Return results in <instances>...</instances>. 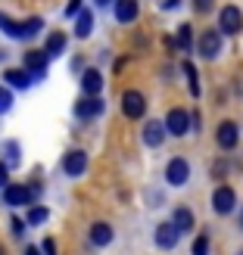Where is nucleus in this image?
<instances>
[{
	"instance_id": "nucleus-1",
	"label": "nucleus",
	"mask_w": 243,
	"mask_h": 255,
	"mask_svg": "<svg viewBox=\"0 0 243 255\" xmlns=\"http://www.w3.org/2000/svg\"><path fill=\"white\" fill-rule=\"evenodd\" d=\"M222 47H225V34H222L219 28L203 31L200 41H197V50H200L203 59H219V56H222Z\"/></svg>"
},
{
	"instance_id": "nucleus-2",
	"label": "nucleus",
	"mask_w": 243,
	"mask_h": 255,
	"mask_svg": "<svg viewBox=\"0 0 243 255\" xmlns=\"http://www.w3.org/2000/svg\"><path fill=\"white\" fill-rule=\"evenodd\" d=\"M122 112L128 119H144L147 116V97L140 94V91H125L122 94Z\"/></svg>"
},
{
	"instance_id": "nucleus-3",
	"label": "nucleus",
	"mask_w": 243,
	"mask_h": 255,
	"mask_svg": "<svg viewBox=\"0 0 243 255\" xmlns=\"http://www.w3.org/2000/svg\"><path fill=\"white\" fill-rule=\"evenodd\" d=\"M165 131H169L172 137H181L190 131V112L181 109V106H175L169 109V116H165Z\"/></svg>"
},
{
	"instance_id": "nucleus-4",
	"label": "nucleus",
	"mask_w": 243,
	"mask_h": 255,
	"mask_svg": "<svg viewBox=\"0 0 243 255\" xmlns=\"http://www.w3.org/2000/svg\"><path fill=\"white\" fill-rule=\"evenodd\" d=\"M240 28H243V12H240V6H222L219 31L222 34H237Z\"/></svg>"
},
{
	"instance_id": "nucleus-5",
	"label": "nucleus",
	"mask_w": 243,
	"mask_h": 255,
	"mask_svg": "<svg viewBox=\"0 0 243 255\" xmlns=\"http://www.w3.org/2000/svg\"><path fill=\"white\" fill-rule=\"evenodd\" d=\"M22 66H25V72H31L34 78H44L47 66H50V56L44 53V50H28V53L22 56Z\"/></svg>"
},
{
	"instance_id": "nucleus-6",
	"label": "nucleus",
	"mask_w": 243,
	"mask_h": 255,
	"mask_svg": "<svg viewBox=\"0 0 243 255\" xmlns=\"http://www.w3.org/2000/svg\"><path fill=\"white\" fill-rule=\"evenodd\" d=\"M3 199H6V206H28L34 199V193H31L28 184H6L3 187Z\"/></svg>"
},
{
	"instance_id": "nucleus-7",
	"label": "nucleus",
	"mask_w": 243,
	"mask_h": 255,
	"mask_svg": "<svg viewBox=\"0 0 243 255\" xmlns=\"http://www.w3.org/2000/svg\"><path fill=\"white\" fill-rule=\"evenodd\" d=\"M178 237H181V231H178L172 221H162V224L156 227V249H162V252L175 249V246H178Z\"/></svg>"
},
{
	"instance_id": "nucleus-8",
	"label": "nucleus",
	"mask_w": 243,
	"mask_h": 255,
	"mask_svg": "<svg viewBox=\"0 0 243 255\" xmlns=\"http://www.w3.org/2000/svg\"><path fill=\"white\" fill-rule=\"evenodd\" d=\"M187 177H190V165H187V159H172L169 165H165V181H169L172 187L187 184Z\"/></svg>"
},
{
	"instance_id": "nucleus-9",
	"label": "nucleus",
	"mask_w": 243,
	"mask_h": 255,
	"mask_svg": "<svg viewBox=\"0 0 243 255\" xmlns=\"http://www.w3.org/2000/svg\"><path fill=\"white\" fill-rule=\"evenodd\" d=\"M84 168H87V152L72 149V152H66V156H62V171H66L69 177H81Z\"/></svg>"
},
{
	"instance_id": "nucleus-10",
	"label": "nucleus",
	"mask_w": 243,
	"mask_h": 255,
	"mask_svg": "<svg viewBox=\"0 0 243 255\" xmlns=\"http://www.w3.org/2000/svg\"><path fill=\"white\" fill-rule=\"evenodd\" d=\"M234 202H237V193H234V190H231V187H219V190L212 193V212H215V215H228V212L234 209Z\"/></svg>"
},
{
	"instance_id": "nucleus-11",
	"label": "nucleus",
	"mask_w": 243,
	"mask_h": 255,
	"mask_svg": "<svg viewBox=\"0 0 243 255\" xmlns=\"http://www.w3.org/2000/svg\"><path fill=\"white\" fill-rule=\"evenodd\" d=\"M215 140H219L222 149H234L237 140H240V131H237V122H222L219 131H215Z\"/></svg>"
},
{
	"instance_id": "nucleus-12",
	"label": "nucleus",
	"mask_w": 243,
	"mask_h": 255,
	"mask_svg": "<svg viewBox=\"0 0 243 255\" xmlns=\"http://www.w3.org/2000/svg\"><path fill=\"white\" fill-rule=\"evenodd\" d=\"M100 112H103V100L100 97H81L75 103V116L78 119H97Z\"/></svg>"
},
{
	"instance_id": "nucleus-13",
	"label": "nucleus",
	"mask_w": 243,
	"mask_h": 255,
	"mask_svg": "<svg viewBox=\"0 0 243 255\" xmlns=\"http://www.w3.org/2000/svg\"><path fill=\"white\" fill-rule=\"evenodd\" d=\"M81 91H84V97H100V91H103V75H100L97 69H84Z\"/></svg>"
},
{
	"instance_id": "nucleus-14",
	"label": "nucleus",
	"mask_w": 243,
	"mask_h": 255,
	"mask_svg": "<svg viewBox=\"0 0 243 255\" xmlns=\"http://www.w3.org/2000/svg\"><path fill=\"white\" fill-rule=\"evenodd\" d=\"M87 237H91L94 246H109V243H112V227H109L106 221H94L91 231H87Z\"/></svg>"
},
{
	"instance_id": "nucleus-15",
	"label": "nucleus",
	"mask_w": 243,
	"mask_h": 255,
	"mask_svg": "<svg viewBox=\"0 0 243 255\" xmlns=\"http://www.w3.org/2000/svg\"><path fill=\"white\" fill-rule=\"evenodd\" d=\"M162 140H165V128L159 122H147V128H144V143L156 149V146H162Z\"/></svg>"
},
{
	"instance_id": "nucleus-16",
	"label": "nucleus",
	"mask_w": 243,
	"mask_h": 255,
	"mask_svg": "<svg viewBox=\"0 0 243 255\" xmlns=\"http://www.w3.org/2000/svg\"><path fill=\"white\" fill-rule=\"evenodd\" d=\"M116 19L131 25L137 19V0H116Z\"/></svg>"
},
{
	"instance_id": "nucleus-17",
	"label": "nucleus",
	"mask_w": 243,
	"mask_h": 255,
	"mask_svg": "<svg viewBox=\"0 0 243 255\" xmlns=\"http://www.w3.org/2000/svg\"><path fill=\"white\" fill-rule=\"evenodd\" d=\"M66 41H69L66 31H50L47 34V44H44V53L47 56H59L62 50H66Z\"/></svg>"
},
{
	"instance_id": "nucleus-18",
	"label": "nucleus",
	"mask_w": 243,
	"mask_h": 255,
	"mask_svg": "<svg viewBox=\"0 0 243 255\" xmlns=\"http://www.w3.org/2000/svg\"><path fill=\"white\" fill-rule=\"evenodd\" d=\"M197 44H194V28H190V22H184L181 28H178V34H175V50H194Z\"/></svg>"
},
{
	"instance_id": "nucleus-19",
	"label": "nucleus",
	"mask_w": 243,
	"mask_h": 255,
	"mask_svg": "<svg viewBox=\"0 0 243 255\" xmlns=\"http://www.w3.org/2000/svg\"><path fill=\"white\" fill-rule=\"evenodd\" d=\"M172 224H175L181 234H184V231H190V227H194V212H190L187 206L175 209V212H172Z\"/></svg>"
},
{
	"instance_id": "nucleus-20",
	"label": "nucleus",
	"mask_w": 243,
	"mask_h": 255,
	"mask_svg": "<svg viewBox=\"0 0 243 255\" xmlns=\"http://www.w3.org/2000/svg\"><path fill=\"white\" fill-rule=\"evenodd\" d=\"M3 78H6V84H9V87H16V91H25V87L31 84V75L25 72V69H9Z\"/></svg>"
},
{
	"instance_id": "nucleus-21",
	"label": "nucleus",
	"mask_w": 243,
	"mask_h": 255,
	"mask_svg": "<svg viewBox=\"0 0 243 255\" xmlns=\"http://www.w3.org/2000/svg\"><path fill=\"white\" fill-rule=\"evenodd\" d=\"M94 31V16L87 9H81L78 16H75V37H87Z\"/></svg>"
},
{
	"instance_id": "nucleus-22",
	"label": "nucleus",
	"mask_w": 243,
	"mask_h": 255,
	"mask_svg": "<svg viewBox=\"0 0 243 255\" xmlns=\"http://www.w3.org/2000/svg\"><path fill=\"white\" fill-rule=\"evenodd\" d=\"M0 28H3L9 37H16V41H25V28H22L16 19H9L6 12H0Z\"/></svg>"
},
{
	"instance_id": "nucleus-23",
	"label": "nucleus",
	"mask_w": 243,
	"mask_h": 255,
	"mask_svg": "<svg viewBox=\"0 0 243 255\" xmlns=\"http://www.w3.org/2000/svg\"><path fill=\"white\" fill-rule=\"evenodd\" d=\"M184 75H187V84H190V97H200V78H197L194 62H184Z\"/></svg>"
},
{
	"instance_id": "nucleus-24",
	"label": "nucleus",
	"mask_w": 243,
	"mask_h": 255,
	"mask_svg": "<svg viewBox=\"0 0 243 255\" xmlns=\"http://www.w3.org/2000/svg\"><path fill=\"white\" fill-rule=\"evenodd\" d=\"M25 221H28V224H44V221H47V209H44V206H34Z\"/></svg>"
},
{
	"instance_id": "nucleus-25",
	"label": "nucleus",
	"mask_w": 243,
	"mask_h": 255,
	"mask_svg": "<svg viewBox=\"0 0 243 255\" xmlns=\"http://www.w3.org/2000/svg\"><path fill=\"white\" fill-rule=\"evenodd\" d=\"M194 255H209V237L206 234H200L197 240H194V249H190Z\"/></svg>"
},
{
	"instance_id": "nucleus-26",
	"label": "nucleus",
	"mask_w": 243,
	"mask_h": 255,
	"mask_svg": "<svg viewBox=\"0 0 243 255\" xmlns=\"http://www.w3.org/2000/svg\"><path fill=\"white\" fill-rule=\"evenodd\" d=\"M22 28H25V41H28V37H34L37 31H41V19H37V16H31L28 22L22 25Z\"/></svg>"
},
{
	"instance_id": "nucleus-27",
	"label": "nucleus",
	"mask_w": 243,
	"mask_h": 255,
	"mask_svg": "<svg viewBox=\"0 0 243 255\" xmlns=\"http://www.w3.org/2000/svg\"><path fill=\"white\" fill-rule=\"evenodd\" d=\"M12 106V91L9 87H0V112H6Z\"/></svg>"
},
{
	"instance_id": "nucleus-28",
	"label": "nucleus",
	"mask_w": 243,
	"mask_h": 255,
	"mask_svg": "<svg viewBox=\"0 0 243 255\" xmlns=\"http://www.w3.org/2000/svg\"><path fill=\"white\" fill-rule=\"evenodd\" d=\"M212 3H215V0H194V9L203 16V12H209V9H212Z\"/></svg>"
},
{
	"instance_id": "nucleus-29",
	"label": "nucleus",
	"mask_w": 243,
	"mask_h": 255,
	"mask_svg": "<svg viewBox=\"0 0 243 255\" xmlns=\"http://www.w3.org/2000/svg\"><path fill=\"white\" fill-rule=\"evenodd\" d=\"M81 12V0H69V6H66V16L72 19V16H78Z\"/></svg>"
},
{
	"instance_id": "nucleus-30",
	"label": "nucleus",
	"mask_w": 243,
	"mask_h": 255,
	"mask_svg": "<svg viewBox=\"0 0 243 255\" xmlns=\"http://www.w3.org/2000/svg\"><path fill=\"white\" fill-rule=\"evenodd\" d=\"M41 249H44V255H56V243H53V240H44V243H41Z\"/></svg>"
},
{
	"instance_id": "nucleus-31",
	"label": "nucleus",
	"mask_w": 243,
	"mask_h": 255,
	"mask_svg": "<svg viewBox=\"0 0 243 255\" xmlns=\"http://www.w3.org/2000/svg\"><path fill=\"white\" fill-rule=\"evenodd\" d=\"M9 184V168H6V162H0V187H6Z\"/></svg>"
},
{
	"instance_id": "nucleus-32",
	"label": "nucleus",
	"mask_w": 243,
	"mask_h": 255,
	"mask_svg": "<svg viewBox=\"0 0 243 255\" xmlns=\"http://www.w3.org/2000/svg\"><path fill=\"white\" fill-rule=\"evenodd\" d=\"M178 3H181V0H162V9H175Z\"/></svg>"
},
{
	"instance_id": "nucleus-33",
	"label": "nucleus",
	"mask_w": 243,
	"mask_h": 255,
	"mask_svg": "<svg viewBox=\"0 0 243 255\" xmlns=\"http://www.w3.org/2000/svg\"><path fill=\"white\" fill-rule=\"evenodd\" d=\"M106 3H112V0H97V6H106Z\"/></svg>"
},
{
	"instance_id": "nucleus-34",
	"label": "nucleus",
	"mask_w": 243,
	"mask_h": 255,
	"mask_svg": "<svg viewBox=\"0 0 243 255\" xmlns=\"http://www.w3.org/2000/svg\"><path fill=\"white\" fill-rule=\"evenodd\" d=\"M240 227H243V212H240Z\"/></svg>"
},
{
	"instance_id": "nucleus-35",
	"label": "nucleus",
	"mask_w": 243,
	"mask_h": 255,
	"mask_svg": "<svg viewBox=\"0 0 243 255\" xmlns=\"http://www.w3.org/2000/svg\"><path fill=\"white\" fill-rule=\"evenodd\" d=\"M28 255H37V252H34V249H28Z\"/></svg>"
},
{
	"instance_id": "nucleus-36",
	"label": "nucleus",
	"mask_w": 243,
	"mask_h": 255,
	"mask_svg": "<svg viewBox=\"0 0 243 255\" xmlns=\"http://www.w3.org/2000/svg\"><path fill=\"white\" fill-rule=\"evenodd\" d=\"M0 255H3V246H0Z\"/></svg>"
},
{
	"instance_id": "nucleus-37",
	"label": "nucleus",
	"mask_w": 243,
	"mask_h": 255,
	"mask_svg": "<svg viewBox=\"0 0 243 255\" xmlns=\"http://www.w3.org/2000/svg\"><path fill=\"white\" fill-rule=\"evenodd\" d=\"M240 255H243V252H240Z\"/></svg>"
}]
</instances>
